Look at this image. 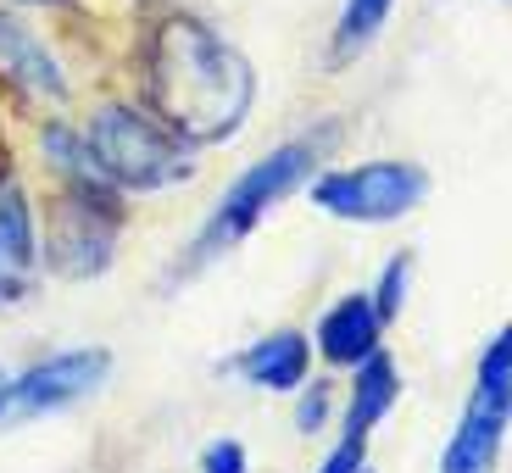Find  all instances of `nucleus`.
Returning <instances> with one entry per match:
<instances>
[{
  "instance_id": "9",
  "label": "nucleus",
  "mask_w": 512,
  "mask_h": 473,
  "mask_svg": "<svg viewBox=\"0 0 512 473\" xmlns=\"http://www.w3.org/2000/svg\"><path fill=\"white\" fill-rule=\"evenodd\" d=\"M307 368H312V346H307L301 329H273L234 357V373H240L251 390H273V396L301 390V384H307Z\"/></svg>"
},
{
  "instance_id": "15",
  "label": "nucleus",
  "mask_w": 512,
  "mask_h": 473,
  "mask_svg": "<svg viewBox=\"0 0 512 473\" xmlns=\"http://www.w3.org/2000/svg\"><path fill=\"white\" fill-rule=\"evenodd\" d=\"M474 396L496 401V407L512 412V323L479 351V379H474Z\"/></svg>"
},
{
  "instance_id": "10",
  "label": "nucleus",
  "mask_w": 512,
  "mask_h": 473,
  "mask_svg": "<svg viewBox=\"0 0 512 473\" xmlns=\"http://www.w3.org/2000/svg\"><path fill=\"white\" fill-rule=\"evenodd\" d=\"M507 423H512L507 407H496V401H485V396H468V407H462V418H457V435L440 451V473H496Z\"/></svg>"
},
{
  "instance_id": "12",
  "label": "nucleus",
  "mask_w": 512,
  "mask_h": 473,
  "mask_svg": "<svg viewBox=\"0 0 512 473\" xmlns=\"http://www.w3.org/2000/svg\"><path fill=\"white\" fill-rule=\"evenodd\" d=\"M401 401V373L396 362L373 351V357L357 362V379H351V401H346V435L351 440H368V429L379 418H390V407Z\"/></svg>"
},
{
  "instance_id": "17",
  "label": "nucleus",
  "mask_w": 512,
  "mask_h": 473,
  "mask_svg": "<svg viewBox=\"0 0 512 473\" xmlns=\"http://www.w3.org/2000/svg\"><path fill=\"white\" fill-rule=\"evenodd\" d=\"M329 407H334V390L323 379H312V390L301 384V401H295V429H301V435H318L323 423H329Z\"/></svg>"
},
{
  "instance_id": "20",
  "label": "nucleus",
  "mask_w": 512,
  "mask_h": 473,
  "mask_svg": "<svg viewBox=\"0 0 512 473\" xmlns=\"http://www.w3.org/2000/svg\"><path fill=\"white\" fill-rule=\"evenodd\" d=\"M6 384H12V373H6V368H0V396H6Z\"/></svg>"
},
{
  "instance_id": "16",
  "label": "nucleus",
  "mask_w": 512,
  "mask_h": 473,
  "mask_svg": "<svg viewBox=\"0 0 512 473\" xmlns=\"http://www.w3.org/2000/svg\"><path fill=\"white\" fill-rule=\"evenodd\" d=\"M407 284H412V256L401 251V256H390V262H384L379 290H368V295H373V312H379L384 323L401 318V307H407Z\"/></svg>"
},
{
  "instance_id": "6",
  "label": "nucleus",
  "mask_w": 512,
  "mask_h": 473,
  "mask_svg": "<svg viewBox=\"0 0 512 473\" xmlns=\"http://www.w3.org/2000/svg\"><path fill=\"white\" fill-rule=\"evenodd\" d=\"M112 373V351L101 346H78V351H56V357L34 362L28 373H17L0 396V429L23 418H45V412H62L73 401L95 396Z\"/></svg>"
},
{
  "instance_id": "3",
  "label": "nucleus",
  "mask_w": 512,
  "mask_h": 473,
  "mask_svg": "<svg viewBox=\"0 0 512 473\" xmlns=\"http://www.w3.org/2000/svg\"><path fill=\"white\" fill-rule=\"evenodd\" d=\"M312 162H318V145L290 140V145H279V151H268L262 162L245 167L240 179L218 195V206L206 212L201 234L190 240V256H184V273H195V268H206V262H218L223 251H234L284 195L301 190V184L312 179Z\"/></svg>"
},
{
  "instance_id": "1",
  "label": "nucleus",
  "mask_w": 512,
  "mask_h": 473,
  "mask_svg": "<svg viewBox=\"0 0 512 473\" xmlns=\"http://www.w3.org/2000/svg\"><path fill=\"white\" fill-rule=\"evenodd\" d=\"M151 95H156V117L173 134H184L190 145H218L229 134H240L256 78L229 39H218L195 17H173L156 34L151 51Z\"/></svg>"
},
{
  "instance_id": "4",
  "label": "nucleus",
  "mask_w": 512,
  "mask_h": 473,
  "mask_svg": "<svg viewBox=\"0 0 512 473\" xmlns=\"http://www.w3.org/2000/svg\"><path fill=\"white\" fill-rule=\"evenodd\" d=\"M123 195L117 190H73L51 206V229H45V251L39 262H51L62 279H95L112 268L117 251V223H123Z\"/></svg>"
},
{
  "instance_id": "8",
  "label": "nucleus",
  "mask_w": 512,
  "mask_h": 473,
  "mask_svg": "<svg viewBox=\"0 0 512 473\" xmlns=\"http://www.w3.org/2000/svg\"><path fill=\"white\" fill-rule=\"evenodd\" d=\"M0 73L12 78L17 90L39 95V101H67V78H62V62L51 56V45L0 6Z\"/></svg>"
},
{
  "instance_id": "5",
  "label": "nucleus",
  "mask_w": 512,
  "mask_h": 473,
  "mask_svg": "<svg viewBox=\"0 0 512 473\" xmlns=\"http://www.w3.org/2000/svg\"><path fill=\"white\" fill-rule=\"evenodd\" d=\"M429 195V173L418 162H362L323 173L312 184V206L346 223H396Z\"/></svg>"
},
{
  "instance_id": "7",
  "label": "nucleus",
  "mask_w": 512,
  "mask_h": 473,
  "mask_svg": "<svg viewBox=\"0 0 512 473\" xmlns=\"http://www.w3.org/2000/svg\"><path fill=\"white\" fill-rule=\"evenodd\" d=\"M39 279V223L28 195L0 179V307H17Z\"/></svg>"
},
{
  "instance_id": "14",
  "label": "nucleus",
  "mask_w": 512,
  "mask_h": 473,
  "mask_svg": "<svg viewBox=\"0 0 512 473\" xmlns=\"http://www.w3.org/2000/svg\"><path fill=\"white\" fill-rule=\"evenodd\" d=\"M396 0H346V12H340V28H334V56H357L368 51L373 39H379L384 17H390Z\"/></svg>"
},
{
  "instance_id": "13",
  "label": "nucleus",
  "mask_w": 512,
  "mask_h": 473,
  "mask_svg": "<svg viewBox=\"0 0 512 473\" xmlns=\"http://www.w3.org/2000/svg\"><path fill=\"white\" fill-rule=\"evenodd\" d=\"M39 151H45V162H51L73 190H112L106 173H101V162H95V151H90V140H84L78 128L51 123L45 134H39Z\"/></svg>"
},
{
  "instance_id": "2",
  "label": "nucleus",
  "mask_w": 512,
  "mask_h": 473,
  "mask_svg": "<svg viewBox=\"0 0 512 473\" xmlns=\"http://www.w3.org/2000/svg\"><path fill=\"white\" fill-rule=\"evenodd\" d=\"M84 140H90L95 162H101L106 184L117 195L173 190V184H184L195 173V145L184 134H173L156 112H140L128 101L95 106Z\"/></svg>"
},
{
  "instance_id": "11",
  "label": "nucleus",
  "mask_w": 512,
  "mask_h": 473,
  "mask_svg": "<svg viewBox=\"0 0 512 473\" xmlns=\"http://www.w3.org/2000/svg\"><path fill=\"white\" fill-rule=\"evenodd\" d=\"M379 334H384V318L373 312V295L351 290L318 318V351L334 368H357L362 357L379 351Z\"/></svg>"
},
{
  "instance_id": "18",
  "label": "nucleus",
  "mask_w": 512,
  "mask_h": 473,
  "mask_svg": "<svg viewBox=\"0 0 512 473\" xmlns=\"http://www.w3.org/2000/svg\"><path fill=\"white\" fill-rule=\"evenodd\" d=\"M201 473H251V462H245V446L240 440H212V446L201 451Z\"/></svg>"
},
{
  "instance_id": "19",
  "label": "nucleus",
  "mask_w": 512,
  "mask_h": 473,
  "mask_svg": "<svg viewBox=\"0 0 512 473\" xmlns=\"http://www.w3.org/2000/svg\"><path fill=\"white\" fill-rule=\"evenodd\" d=\"M357 468H362V440H351V435H346L340 446L329 451V457H323V468H318V473H357Z\"/></svg>"
}]
</instances>
